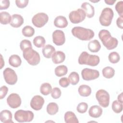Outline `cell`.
Listing matches in <instances>:
<instances>
[{"label":"cell","mask_w":123,"mask_h":123,"mask_svg":"<svg viewBox=\"0 0 123 123\" xmlns=\"http://www.w3.org/2000/svg\"><path fill=\"white\" fill-rule=\"evenodd\" d=\"M54 25L59 28H65L68 24L66 18L63 16H57L54 21Z\"/></svg>","instance_id":"cell-20"},{"label":"cell","mask_w":123,"mask_h":123,"mask_svg":"<svg viewBox=\"0 0 123 123\" xmlns=\"http://www.w3.org/2000/svg\"><path fill=\"white\" fill-rule=\"evenodd\" d=\"M21 102V98L17 93H12L7 98V103L12 109H16L20 107Z\"/></svg>","instance_id":"cell-12"},{"label":"cell","mask_w":123,"mask_h":123,"mask_svg":"<svg viewBox=\"0 0 123 123\" xmlns=\"http://www.w3.org/2000/svg\"><path fill=\"white\" fill-rule=\"evenodd\" d=\"M72 35L81 40L87 41L92 39L95 35L94 31L88 28L81 26H75L72 29Z\"/></svg>","instance_id":"cell-2"},{"label":"cell","mask_w":123,"mask_h":123,"mask_svg":"<svg viewBox=\"0 0 123 123\" xmlns=\"http://www.w3.org/2000/svg\"><path fill=\"white\" fill-rule=\"evenodd\" d=\"M68 78L72 85H76L79 81V74L75 72H71L69 75Z\"/></svg>","instance_id":"cell-32"},{"label":"cell","mask_w":123,"mask_h":123,"mask_svg":"<svg viewBox=\"0 0 123 123\" xmlns=\"http://www.w3.org/2000/svg\"><path fill=\"white\" fill-rule=\"evenodd\" d=\"M102 109L98 105H93L90 107L88 111L89 115L93 118L99 117L102 114Z\"/></svg>","instance_id":"cell-18"},{"label":"cell","mask_w":123,"mask_h":123,"mask_svg":"<svg viewBox=\"0 0 123 123\" xmlns=\"http://www.w3.org/2000/svg\"><path fill=\"white\" fill-rule=\"evenodd\" d=\"M96 98L99 104L103 108H107L110 103V95L104 89H99L96 93Z\"/></svg>","instance_id":"cell-8"},{"label":"cell","mask_w":123,"mask_h":123,"mask_svg":"<svg viewBox=\"0 0 123 123\" xmlns=\"http://www.w3.org/2000/svg\"><path fill=\"white\" fill-rule=\"evenodd\" d=\"M59 83L60 86L62 87H67L70 83L68 78L66 77H62L60 78V79L59 80Z\"/></svg>","instance_id":"cell-41"},{"label":"cell","mask_w":123,"mask_h":123,"mask_svg":"<svg viewBox=\"0 0 123 123\" xmlns=\"http://www.w3.org/2000/svg\"><path fill=\"white\" fill-rule=\"evenodd\" d=\"M55 52V48L52 45L50 44L46 45L42 49V52L43 56L47 59L50 58Z\"/></svg>","instance_id":"cell-21"},{"label":"cell","mask_w":123,"mask_h":123,"mask_svg":"<svg viewBox=\"0 0 123 123\" xmlns=\"http://www.w3.org/2000/svg\"><path fill=\"white\" fill-rule=\"evenodd\" d=\"M86 17V13L82 9L71 12L69 14V18L71 23L76 24L83 21Z\"/></svg>","instance_id":"cell-7"},{"label":"cell","mask_w":123,"mask_h":123,"mask_svg":"<svg viewBox=\"0 0 123 123\" xmlns=\"http://www.w3.org/2000/svg\"><path fill=\"white\" fill-rule=\"evenodd\" d=\"M10 1L9 0H0V10H5L9 8L10 6Z\"/></svg>","instance_id":"cell-42"},{"label":"cell","mask_w":123,"mask_h":123,"mask_svg":"<svg viewBox=\"0 0 123 123\" xmlns=\"http://www.w3.org/2000/svg\"><path fill=\"white\" fill-rule=\"evenodd\" d=\"M53 42L57 46L62 45L65 42L64 33L61 30H55L52 33Z\"/></svg>","instance_id":"cell-13"},{"label":"cell","mask_w":123,"mask_h":123,"mask_svg":"<svg viewBox=\"0 0 123 123\" xmlns=\"http://www.w3.org/2000/svg\"><path fill=\"white\" fill-rule=\"evenodd\" d=\"M20 47L21 49L23 51L28 48H32V46L30 41L27 39H23L20 43Z\"/></svg>","instance_id":"cell-36"},{"label":"cell","mask_w":123,"mask_h":123,"mask_svg":"<svg viewBox=\"0 0 123 123\" xmlns=\"http://www.w3.org/2000/svg\"><path fill=\"white\" fill-rule=\"evenodd\" d=\"M49 20L48 15L44 12H38L33 16L32 22L34 26L41 28L46 25Z\"/></svg>","instance_id":"cell-9"},{"label":"cell","mask_w":123,"mask_h":123,"mask_svg":"<svg viewBox=\"0 0 123 123\" xmlns=\"http://www.w3.org/2000/svg\"><path fill=\"white\" fill-rule=\"evenodd\" d=\"M81 8L85 12L88 18H92L95 14V9L93 6L87 2H84L81 5Z\"/></svg>","instance_id":"cell-17"},{"label":"cell","mask_w":123,"mask_h":123,"mask_svg":"<svg viewBox=\"0 0 123 123\" xmlns=\"http://www.w3.org/2000/svg\"><path fill=\"white\" fill-rule=\"evenodd\" d=\"M12 113L10 111L4 110L2 111L0 113V120L3 123H13L12 120Z\"/></svg>","instance_id":"cell-16"},{"label":"cell","mask_w":123,"mask_h":123,"mask_svg":"<svg viewBox=\"0 0 123 123\" xmlns=\"http://www.w3.org/2000/svg\"><path fill=\"white\" fill-rule=\"evenodd\" d=\"M58 105L55 102L49 103L47 106V111L49 115H54L58 112Z\"/></svg>","instance_id":"cell-28"},{"label":"cell","mask_w":123,"mask_h":123,"mask_svg":"<svg viewBox=\"0 0 123 123\" xmlns=\"http://www.w3.org/2000/svg\"><path fill=\"white\" fill-rule=\"evenodd\" d=\"M46 40L45 38L41 36L36 37L33 39V44L37 48H41L45 46Z\"/></svg>","instance_id":"cell-31"},{"label":"cell","mask_w":123,"mask_h":123,"mask_svg":"<svg viewBox=\"0 0 123 123\" xmlns=\"http://www.w3.org/2000/svg\"><path fill=\"white\" fill-rule=\"evenodd\" d=\"M116 24L117 26L121 29L123 28V18L119 17L116 20Z\"/></svg>","instance_id":"cell-44"},{"label":"cell","mask_w":123,"mask_h":123,"mask_svg":"<svg viewBox=\"0 0 123 123\" xmlns=\"http://www.w3.org/2000/svg\"><path fill=\"white\" fill-rule=\"evenodd\" d=\"M117 99H118V101L120 102L121 103H123V93L122 92L121 94H120L117 97Z\"/></svg>","instance_id":"cell-46"},{"label":"cell","mask_w":123,"mask_h":123,"mask_svg":"<svg viewBox=\"0 0 123 123\" xmlns=\"http://www.w3.org/2000/svg\"><path fill=\"white\" fill-rule=\"evenodd\" d=\"M82 78L86 81H90L98 78L99 76V73L97 70L86 68L81 71Z\"/></svg>","instance_id":"cell-11"},{"label":"cell","mask_w":123,"mask_h":123,"mask_svg":"<svg viewBox=\"0 0 123 123\" xmlns=\"http://www.w3.org/2000/svg\"><path fill=\"white\" fill-rule=\"evenodd\" d=\"M52 90V86L49 83H44L41 84L40 87V93L44 95L47 96L51 93Z\"/></svg>","instance_id":"cell-30"},{"label":"cell","mask_w":123,"mask_h":123,"mask_svg":"<svg viewBox=\"0 0 123 123\" xmlns=\"http://www.w3.org/2000/svg\"><path fill=\"white\" fill-rule=\"evenodd\" d=\"M108 59L111 63H116L119 62L120 60V56L118 52L113 51L109 54L108 56Z\"/></svg>","instance_id":"cell-34"},{"label":"cell","mask_w":123,"mask_h":123,"mask_svg":"<svg viewBox=\"0 0 123 123\" xmlns=\"http://www.w3.org/2000/svg\"><path fill=\"white\" fill-rule=\"evenodd\" d=\"M23 56L27 62L32 66L38 64L40 61L39 53L32 48H28L23 51Z\"/></svg>","instance_id":"cell-4"},{"label":"cell","mask_w":123,"mask_h":123,"mask_svg":"<svg viewBox=\"0 0 123 123\" xmlns=\"http://www.w3.org/2000/svg\"><path fill=\"white\" fill-rule=\"evenodd\" d=\"M9 63L10 65L13 67H18L22 63V60L19 56L13 54L9 57Z\"/></svg>","instance_id":"cell-25"},{"label":"cell","mask_w":123,"mask_h":123,"mask_svg":"<svg viewBox=\"0 0 123 123\" xmlns=\"http://www.w3.org/2000/svg\"><path fill=\"white\" fill-rule=\"evenodd\" d=\"M8 91V88L6 86H2L0 87V99H2L7 95Z\"/></svg>","instance_id":"cell-43"},{"label":"cell","mask_w":123,"mask_h":123,"mask_svg":"<svg viewBox=\"0 0 123 123\" xmlns=\"http://www.w3.org/2000/svg\"><path fill=\"white\" fill-rule=\"evenodd\" d=\"M61 90L59 87H55L52 89L51 92V96L52 97V98L54 99L59 98L61 97Z\"/></svg>","instance_id":"cell-39"},{"label":"cell","mask_w":123,"mask_h":123,"mask_svg":"<svg viewBox=\"0 0 123 123\" xmlns=\"http://www.w3.org/2000/svg\"><path fill=\"white\" fill-rule=\"evenodd\" d=\"M114 13L112 9L109 7L104 8L99 17L100 24L104 26H109L112 22Z\"/></svg>","instance_id":"cell-5"},{"label":"cell","mask_w":123,"mask_h":123,"mask_svg":"<svg viewBox=\"0 0 123 123\" xmlns=\"http://www.w3.org/2000/svg\"><path fill=\"white\" fill-rule=\"evenodd\" d=\"M78 91L81 96L87 97L91 94V88L87 85H82L79 86Z\"/></svg>","instance_id":"cell-24"},{"label":"cell","mask_w":123,"mask_h":123,"mask_svg":"<svg viewBox=\"0 0 123 123\" xmlns=\"http://www.w3.org/2000/svg\"><path fill=\"white\" fill-rule=\"evenodd\" d=\"M15 2L18 8H24L27 5L29 1L28 0H16Z\"/></svg>","instance_id":"cell-40"},{"label":"cell","mask_w":123,"mask_h":123,"mask_svg":"<svg viewBox=\"0 0 123 123\" xmlns=\"http://www.w3.org/2000/svg\"><path fill=\"white\" fill-rule=\"evenodd\" d=\"M1 56V63H0V69H2V68L3 67V66H4V61L3 59V57L2 55H0Z\"/></svg>","instance_id":"cell-47"},{"label":"cell","mask_w":123,"mask_h":123,"mask_svg":"<svg viewBox=\"0 0 123 123\" xmlns=\"http://www.w3.org/2000/svg\"><path fill=\"white\" fill-rule=\"evenodd\" d=\"M22 32L25 37H31L35 34V30L31 26L26 25L22 29Z\"/></svg>","instance_id":"cell-33"},{"label":"cell","mask_w":123,"mask_h":123,"mask_svg":"<svg viewBox=\"0 0 123 123\" xmlns=\"http://www.w3.org/2000/svg\"><path fill=\"white\" fill-rule=\"evenodd\" d=\"M99 57L98 55L89 54L86 51H83L80 55L78 62L81 65H87L90 66H96L99 62Z\"/></svg>","instance_id":"cell-3"},{"label":"cell","mask_w":123,"mask_h":123,"mask_svg":"<svg viewBox=\"0 0 123 123\" xmlns=\"http://www.w3.org/2000/svg\"><path fill=\"white\" fill-rule=\"evenodd\" d=\"M52 62L55 64L61 63L64 62L65 59V53L62 51H55L51 56Z\"/></svg>","instance_id":"cell-19"},{"label":"cell","mask_w":123,"mask_h":123,"mask_svg":"<svg viewBox=\"0 0 123 123\" xmlns=\"http://www.w3.org/2000/svg\"><path fill=\"white\" fill-rule=\"evenodd\" d=\"M34 117L33 112L30 111L19 110L14 113V119L19 123L31 122Z\"/></svg>","instance_id":"cell-6"},{"label":"cell","mask_w":123,"mask_h":123,"mask_svg":"<svg viewBox=\"0 0 123 123\" xmlns=\"http://www.w3.org/2000/svg\"><path fill=\"white\" fill-rule=\"evenodd\" d=\"M115 8L120 17H123V1L121 0L117 2L115 5Z\"/></svg>","instance_id":"cell-38"},{"label":"cell","mask_w":123,"mask_h":123,"mask_svg":"<svg viewBox=\"0 0 123 123\" xmlns=\"http://www.w3.org/2000/svg\"><path fill=\"white\" fill-rule=\"evenodd\" d=\"M123 103H121L118 100H114L112 103V110L114 112L116 113H119L123 111Z\"/></svg>","instance_id":"cell-35"},{"label":"cell","mask_w":123,"mask_h":123,"mask_svg":"<svg viewBox=\"0 0 123 123\" xmlns=\"http://www.w3.org/2000/svg\"><path fill=\"white\" fill-rule=\"evenodd\" d=\"M12 17L10 14L7 12H1L0 13V22L2 25L10 24Z\"/></svg>","instance_id":"cell-26"},{"label":"cell","mask_w":123,"mask_h":123,"mask_svg":"<svg viewBox=\"0 0 123 123\" xmlns=\"http://www.w3.org/2000/svg\"><path fill=\"white\" fill-rule=\"evenodd\" d=\"M88 108V105L86 102H82L79 103L76 108L77 111L80 113H85Z\"/></svg>","instance_id":"cell-37"},{"label":"cell","mask_w":123,"mask_h":123,"mask_svg":"<svg viewBox=\"0 0 123 123\" xmlns=\"http://www.w3.org/2000/svg\"><path fill=\"white\" fill-rule=\"evenodd\" d=\"M98 37L101 40L103 45L108 49L111 50L117 47L118 41L115 37L111 36V33L106 29H102L98 33Z\"/></svg>","instance_id":"cell-1"},{"label":"cell","mask_w":123,"mask_h":123,"mask_svg":"<svg viewBox=\"0 0 123 123\" xmlns=\"http://www.w3.org/2000/svg\"><path fill=\"white\" fill-rule=\"evenodd\" d=\"M44 98L40 95H36L34 96L30 101L31 107L35 111L41 110L44 104Z\"/></svg>","instance_id":"cell-14"},{"label":"cell","mask_w":123,"mask_h":123,"mask_svg":"<svg viewBox=\"0 0 123 123\" xmlns=\"http://www.w3.org/2000/svg\"><path fill=\"white\" fill-rule=\"evenodd\" d=\"M102 73L105 78L110 79L113 77L114 75L115 70L111 67L107 66L102 69Z\"/></svg>","instance_id":"cell-27"},{"label":"cell","mask_w":123,"mask_h":123,"mask_svg":"<svg viewBox=\"0 0 123 123\" xmlns=\"http://www.w3.org/2000/svg\"><path fill=\"white\" fill-rule=\"evenodd\" d=\"M104 1L107 4L111 5L114 3V2L116 1V0H105Z\"/></svg>","instance_id":"cell-45"},{"label":"cell","mask_w":123,"mask_h":123,"mask_svg":"<svg viewBox=\"0 0 123 123\" xmlns=\"http://www.w3.org/2000/svg\"><path fill=\"white\" fill-rule=\"evenodd\" d=\"M87 48L90 51L92 52H97L101 49V45L98 40L94 39L88 43Z\"/></svg>","instance_id":"cell-23"},{"label":"cell","mask_w":123,"mask_h":123,"mask_svg":"<svg viewBox=\"0 0 123 123\" xmlns=\"http://www.w3.org/2000/svg\"><path fill=\"white\" fill-rule=\"evenodd\" d=\"M64 122L66 123H78L79 121L75 114L71 111H68L64 114Z\"/></svg>","instance_id":"cell-22"},{"label":"cell","mask_w":123,"mask_h":123,"mask_svg":"<svg viewBox=\"0 0 123 123\" xmlns=\"http://www.w3.org/2000/svg\"><path fill=\"white\" fill-rule=\"evenodd\" d=\"M55 75L58 77H61L65 75L68 72V68L64 65L57 66L54 70Z\"/></svg>","instance_id":"cell-29"},{"label":"cell","mask_w":123,"mask_h":123,"mask_svg":"<svg viewBox=\"0 0 123 123\" xmlns=\"http://www.w3.org/2000/svg\"><path fill=\"white\" fill-rule=\"evenodd\" d=\"M24 22V18L20 14H13L10 24L14 28H18L23 24Z\"/></svg>","instance_id":"cell-15"},{"label":"cell","mask_w":123,"mask_h":123,"mask_svg":"<svg viewBox=\"0 0 123 123\" xmlns=\"http://www.w3.org/2000/svg\"><path fill=\"white\" fill-rule=\"evenodd\" d=\"M3 75L6 83L10 85L15 84L17 81V75L15 72L10 68H5L3 72Z\"/></svg>","instance_id":"cell-10"},{"label":"cell","mask_w":123,"mask_h":123,"mask_svg":"<svg viewBox=\"0 0 123 123\" xmlns=\"http://www.w3.org/2000/svg\"><path fill=\"white\" fill-rule=\"evenodd\" d=\"M90 1L91 2H98L99 1V0H98V1H92V0H90Z\"/></svg>","instance_id":"cell-48"}]
</instances>
